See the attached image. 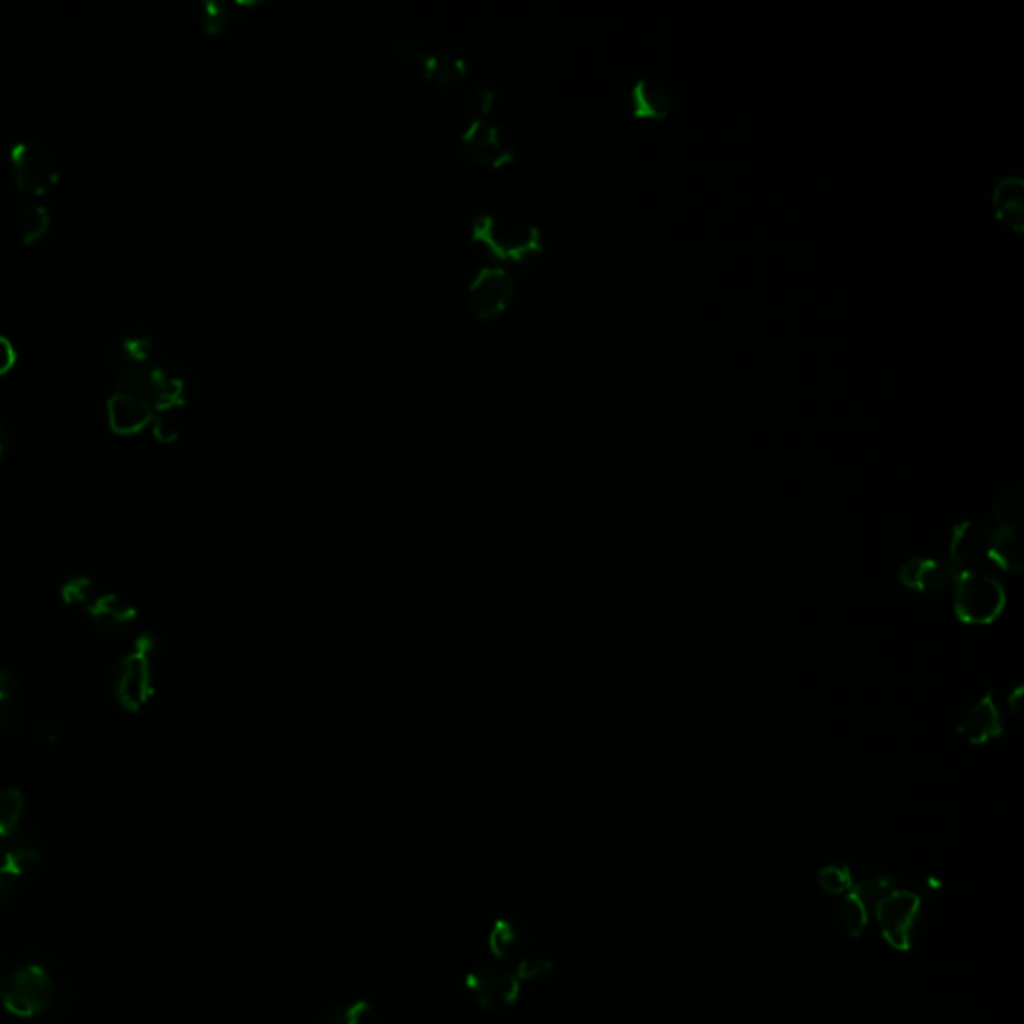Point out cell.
<instances>
[{"instance_id":"cell-1","label":"cell","mask_w":1024,"mask_h":1024,"mask_svg":"<svg viewBox=\"0 0 1024 1024\" xmlns=\"http://www.w3.org/2000/svg\"><path fill=\"white\" fill-rule=\"evenodd\" d=\"M472 243L481 246L492 265L521 267L543 253L541 231L533 225L511 223L494 213H479L472 218Z\"/></svg>"},{"instance_id":"cell-2","label":"cell","mask_w":1024,"mask_h":1024,"mask_svg":"<svg viewBox=\"0 0 1024 1024\" xmlns=\"http://www.w3.org/2000/svg\"><path fill=\"white\" fill-rule=\"evenodd\" d=\"M953 594L954 615L964 625H993L1006 606L1003 584L986 569L959 571Z\"/></svg>"},{"instance_id":"cell-3","label":"cell","mask_w":1024,"mask_h":1024,"mask_svg":"<svg viewBox=\"0 0 1024 1024\" xmlns=\"http://www.w3.org/2000/svg\"><path fill=\"white\" fill-rule=\"evenodd\" d=\"M154 653L156 643L153 636L143 635L134 641L133 651L126 653L114 666V697L126 713L143 710L149 698L153 697Z\"/></svg>"},{"instance_id":"cell-4","label":"cell","mask_w":1024,"mask_h":1024,"mask_svg":"<svg viewBox=\"0 0 1024 1024\" xmlns=\"http://www.w3.org/2000/svg\"><path fill=\"white\" fill-rule=\"evenodd\" d=\"M464 989L484 1011H506L521 1003L523 983L511 966L494 959L477 963L464 974Z\"/></svg>"},{"instance_id":"cell-5","label":"cell","mask_w":1024,"mask_h":1024,"mask_svg":"<svg viewBox=\"0 0 1024 1024\" xmlns=\"http://www.w3.org/2000/svg\"><path fill=\"white\" fill-rule=\"evenodd\" d=\"M52 994L51 974L39 964H27L9 974L0 986V1003L14 1016L31 1018L51 1006Z\"/></svg>"},{"instance_id":"cell-6","label":"cell","mask_w":1024,"mask_h":1024,"mask_svg":"<svg viewBox=\"0 0 1024 1024\" xmlns=\"http://www.w3.org/2000/svg\"><path fill=\"white\" fill-rule=\"evenodd\" d=\"M12 175L21 193L39 196L47 193L59 181V163L51 149L22 139L11 146Z\"/></svg>"},{"instance_id":"cell-7","label":"cell","mask_w":1024,"mask_h":1024,"mask_svg":"<svg viewBox=\"0 0 1024 1024\" xmlns=\"http://www.w3.org/2000/svg\"><path fill=\"white\" fill-rule=\"evenodd\" d=\"M516 290V278L509 267L501 265H484L472 275L467 287V305L474 317L491 320L504 313L511 305Z\"/></svg>"},{"instance_id":"cell-8","label":"cell","mask_w":1024,"mask_h":1024,"mask_svg":"<svg viewBox=\"0 0 1024 1024\" xmlns=\"http://www.w3.org/2000/svg\"><path fill=\"white\" fill-rule=\"evenodd\" d=\"M459 146H461V153L472 164H479L484 168L504 166L511 163L516 153L511 134L501 129L499 124L492 123L487 116L472 119L471 123L462 129Z\"/></svg>"},{"instance_id":"cell-9","label":"cell","mask_w":1024,"mask_h":1024,"mask_svg":"<svg viewBox=\"0 0 1024 1024\" xmlns=\"http://www.w3.org/2000/svg\"><path fill=\"white\" fill-rule=\"evenodd\" d=\"M487 944L491 959L506 966H519L526 961L534 951L533 936L523 922L514 919H496L492 922L489 934H487Z\"/></svg>"},{"instance_id":"cell-10","label":"cell","mask_w":1024,"mask_h":1024,"mask_svg":"<svg viewBox=\"0 0 1024 1024\" xmlns=\"http://www.w3.org/2000/svg\"><path fill=\"white\" fill-rule=\"evenodd\" d=\"M919 911V899L911 892H892L884 894L877 904V917L881 922L887 941L897 949H907L911 944V932Z\"/></svg>"},{"instance_id":"cell-11","label":"cell","mask_w":1024,"mask_h":1024,"mask_svg":"<svg viewBox=\"0 0 1024 1024\" xmlns=\"http://www.w3.org/2000/svg\"><path fill=\"white\" fill-rule=\"evenodd\" d=\"M991 534L993 531L984 529L983 524L964 521L954 526L951 536V564L956 571H981L989 563V549H991Z\"/></svg>"},{"instance_id":"cell-12","label":"cell","mask_w":1024,"mask_h":1024,"mask_svg":"<svg viewBox=\"0 0 1024 1024\" xmlns=\"http://www.w3.org/2000/svg\"><path fill=\"white\" fill-rule=\"evenodd\" d=\"M956 574L959 571L951 563L926 559V556H914L902 564L899 578L911 591L936 594L953 591Z\"/></svg>"},{"instance_id":"cell-13","label":"cell","mask_w":1024,"mask_h":1024,"mask_svg":"<svg viewBox=\"0 0 1024 1024\" xmlns=\"http://www.w3.org/2000/svg\"><path fill=\"white\" fill-rule=\"evenodd\" d=\"M84 615L91 618V623L101 633L113 636L129 633L133 628L134 621H136L134 606L129 601H124L123 596L106 593V591L96 593L91 606L84 611Z\"/></svg>"},{"instance_id":"cell-14","label":"cell","mask_w":1024,"mask_h":1024,"mask_svg":"<svg viewBox=\"0 0 1024 1024\" xmlns=\"http://www.w3.org/2000/svg\"><path fill=\"white\" fill-rule=\"evenodd\" d=\"M1001 733H1003V718L991 693L979 698L956 725V735L966 740L969 745L991 743Z\"/></svg>"},{"instance_id":"cell-15","label":"cell","mask_w":1024,"mask_h":1024,"mask_svg":"<svg viewBox=\"0 0 1024 1024\" xmlns=\"http://www.w3.org/2000/svg\"><path fill=\"white\" fill-rule=\"evenodd\" d=\"M109 424L119 434H134L143 431L149 422H153V407L146 400L136 397L133 392L114 389L111 399L106 402Z\"/></svg>"},{"instance_id":"cell-16","label":"cell","mask_w":1024,"mask_h":1024,"mask_svg":"<svg viewBox=\"0 0 1024 1024\" xmlns=\"http://www.w3.org/2000/svg\"><path fill=\"white\" fill-rule=\"evenodd\" d=\"M631 101H633V114L636 119H666L673 104H675V94L665 86L663 82L651 81V79H638L631 89Z\"/></svg>"},{"instance_id":"cell-17","label":"cell","mask_w":1024,"mask_h":1024,"mask_svg":"<svg viewBox=\"0 0 1024 1024\" xmlns=\"http://www.w3.org/2000/svg\"><path fill=\"white\" fill-rule=\"evenodd\" d=\"M422 74L427 81L434 82L441 89H449L452 84L467 79L469 66L461 54L451 51L432 52L427 49L419 61Z\"/></svg>"},{"instance_id":"cell-18","label":"cell","mask_w":1024,"mask_h":1024,"mask_svg":"<svg viewBox=\"0 0 1024 1024\" xmlns=\"http://www.w3.org/2000/svg\"><path fill=\"white\" fill-rule=\"evenodd\" d=\"M1023 191L1024 181L1016 175L1004 176L993 191L994 213L1018 233L1023 231Z\"/></svg>"},{"instance_id":"cell-19","label":"cell","mask_w":1024,"mask_h":1024,"mask_svg":"<svg viewBox=\"0 0 1024 1024\" xmlns=\"http://www.w3.org/2000/svg\"><path fill=\"white\" fill-rule=\"evenodd\" d=\"M989 563L1006 573H1021L1023 571V541L1018 531L994 529L991 534V549H989Z\"/></svg>"},{"instance_id":"cell-20","label":"cell","mask_w":1024,"mask_h":1024,"mask_svg":"<svg viewBox=\"0 0 1024 1024\" xmlns=\"http://www.w3.org/2000/svg\"><path fill=\"white\" fill-rule=\"evenodd\" d=\"M313 1024H377V1011L362 999L342 1001L318 1013Z\"/></svg>"},{"instance_id":"cell-21","label":"cell","mask_w":1024,"mask_h":1024,"mask_svg":"<svg viewBox=\"0 0 1024 1024\" xmlns=\"http://www.w3.org/2000/svg\"><path fill=\"white\" fill-rule=\"evenodd\" d=\"M49 226H51L49 206L42 205L41 201H34V198L21 206L19 216H17V233L21 236L22 243L31 245V243L41 240L42 236L47 235Z\"/></svg>"},{"instance_id":"cell-22","label":"cell","mask_w":1024,"mask_h":1024,"mask_svg":"<svg viewBox=\"0 0 1024 1024\" xmlns=\"http://www.w3.org/2000/svg\"><path fill=\"white\" fill-rule=\"evenodd\" d=\"M42 854L32 847H12L0 854V872L14 881H29L41 869Z\"/></svg>"},{"instance_id":"cell-23","label":"cell","mask_w":1024,"mask_h":1024,"mask_svg":"<svg viewBox=\"0 0 1024 1024\" xmlns=\"http://www.w3.org/2000/svg\"><path fill=\"white\" fill-rule=\"evenodd\" d=\"M24 817V797L19 789L0 790V840L11 839Z\"/></svg>"},{"instance_id":"cell-24","label":"cell","mask_w":1024,"mask_h":1024,"mask_svg":"<svg viewBox=\"0 0 1024 1024\" xmlns=\"http://www.w3.org/2000/svg\"><path fill=\"white\" fill-rule=\"evenodd\" d=\"M235 4H228L223 0H203L198 4V19L208 34L226 31L235 21Z\"/></svg>"},{"instance_id":"cell-25","label":"cell","mask_w":1024,"mask_h":1024,"mask_svg":"<svg viewBox=\"0 0 1024 1024\" xmlns=\"http://www.w3.org/2000/svg\"><path fill=\"white\" fill-rule=\"evenodd\" d=\"M1021 509H1023V491L1013 489L1006 491L996 499L993 506V516L996 521V529H1006V531H1018V521H1021Z\"/></svg>"},{"instance_id":"cell-26","label":"cell","mask_w":1024,"mask_h":1024,"mask_svg":"<svg viewBox=\"0 0 1024 1024\" xmlns=\"http://www.w3.org/2000/svg\"><path fill=\"white\" fill-rule=\"evenodd\" d=\"M101 588L89 576H74L62 584L61 596L66 605L76 611H86Z\"/></svg>"},{"instance_id":"cell-27","label":"cell","mask_w":1024,"mask_h":1024,"mask_svg":"<svg viewBox=\"0 0 1024 1024\" xmlns=\"http://www.w3.org/2000/svg\"><path fill=\"white\" fill-rule=\"evenodd\" d=\"M494 101H496V94L484 82H474L467 89V94H464L467 109L474 114L472 119H481V116H487V114L491 113Z\"/></svg>"},{"instance_id":"cell-28","label":"cell","mask_w":1024,"mask_h":1024,"mask_svg":"<svg viewBox=\"0 0 1024 1024\" xmlns=\"http://www.w3.org/2000/svg\"><path fill=\"white\" fill-rule=\"evenodd\" d=\"M840 921L849 934H859L867 924V904L857 894H850L840 907Z\"/></svg>"},{"instance_id":"cell-29","label":"cell","mask_w":1024,"mask_h":1024,"mask_svg":"<svg viewBox=\"0 0 1024 1024\" xmlns=\"http://www.w3.org/2000/svg\"><path fill=\"white\" fill-rule=\"evenodd\" d=\"M22 708L17 698H0V735L9 737L21 727Z\"/></svg>"},{"instance_id":"cell-30","label":"cell","mask_w":1024,"mask_h":1024,"mask_svg":"<svg viewBox=\"0 0 1024 1024\" xmlns=\"http://www.w3.org/2000/svg\"><path fill=\"white\" fill-rule=\"evenodd\" d=\"M820 884L827 889V891L832 892V894H839V892L847 891L852 884V879H850L849 869L844 867H827L820 871Z\"/></svg>"},{"instance_id":"cell-31","label":"cell","mask_w":1024,"mask_h":1024,"mask_svg":"<svg viewBox=\"0 0 1024 1024\" xmlns=\"http://www.w3.org/2000/svg\"><path fill=\"white\" fill-rule=\"evenodd\" d=\"M19 680L11 668L0 666V698H17Z\"/></svg>"},{"instance_id":"cell-32","label":"cell","mask_w":1024,"mask_h":1024,"mask_svg":"<svg viewBox=\"0 0 1024 1024\" xmlns=\"http://www.w3.org/2000/svg\"><path fill=\"white\" fill-rule=\"evenodd\" d=\"M14 360H17V349H14L11 338L0 335V375L11 369Z\"/></svg>"},{"instance_id":"cell-33","label":"cell","mask_w":1024,"mask_h":1024,"mask_svg":"<svg viewBox=\"0 0 1024 1024\" xmlns=\"http://www.w3.org/2000/svg\"><path fill=\"white\" fill-rule=\"evenodd\" d=\"M39 738H41L42 745H47V747H57V745H61L64 733H62L59 725L47 723V725H42V727L39 728Z\"/></svg>"},{"instance_id":"cell-34","label":"cell","mask_w":1024,"mask_h":1024,"mask_svg":"<svg viewBox=\"0 0 1024 1024\" xmlns=\"http://www.w3.org/2000/svg\"><path fill=\"white\" fill-rule=\"evenodd\" d=\"M17 897V881L0 872V909H4Z\"/></svg>"},{"instance_id":"cell-35","label":"cell","mask_w":1024,"mask_h":1024,"mask_svg":"<svg viewBox=\"0 0 1024 1024\" xmlns=\"http://www.w3.org/2000/svg\"><path fill=\"white\" fill-rule=\"evenodd\" d=\"M12 447V437L11 431L7 429V424L0 420V461L9 454Z\"/></svg>"},{"instance_id":"cell-36","label":"cell","mask_w":1024,"mask_h":1024,"mask_svg":"<svg viewBox=\"0 0 1024 1024\" xmlns=\"http://www.w3.org/2000/svg\"><path fill=\"white\" fill-rule=\"evenodd\" d=\"M1021 695H1023V688L1021 687L1016 688L1013 695H1011V703H1008V707H1011V710H1013V713H1018V710H1021V707H1018V705H1021V700H1023V697H1021Z\"/></svg>"}]
</instances>
